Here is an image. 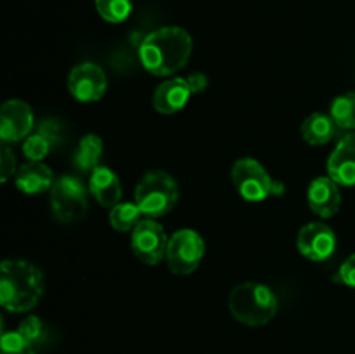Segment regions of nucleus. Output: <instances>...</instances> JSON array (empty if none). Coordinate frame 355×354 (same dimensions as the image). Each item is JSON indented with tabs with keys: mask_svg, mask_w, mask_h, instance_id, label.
<instances>
[{
	"mask_svg": "<svg viewBox=\"0 0 355 354\" xmlns=\"http://www.w3.org/2000/svg\"><path fill=\"white\" fill-rule=\"evenodd\" d=\"M193 52V38L180 26H163L151 31L139 45V59L146 71L170 76L187 65Z\"/></svg>",
	"mask_w": 355,
	"mask_h": 354,
	"instance_id": "1",
	"label": "nucleus"
},
{
	"mask_svg": "<svg viewBox=\"0 0 355 354\" xmlns=\"http://www.w3.org/2000/svg\"><path fill=\"white\" fill-rule=\"evenodd\" d=\"M45 290L44 273L23 259H6L0 266V304L10 312H28Z\"/></svg>",
	"mask_w": 355,
	"mask_h": 354,
	"instance_id": "2",
	"label": "nucleus"
},
{
	"mask_svg": "<svg viewBox=\"0 0 355 354\" xmlns=\"http://www.w3.org/2000/svg\"><path fill=\"white\" fill-rule=\"evenodd\" d=\"M229 311L246 326H263L277 314V295L270 287L257 281L236 285L229 294Z\"/></svg>",
	"mask_w": 355,
	"mask_h": 354,
	"instance_id": "3",
	"label": "nucleus"
},
{
	"mask_svg": "<svg viewBox=\"0 0 355 354\" xmlns=\"http://www.w3.org/2000/svg\"><path fill=\"white\" fill-rule=\"evenodd\" d=\"M134 201L146 219L165 217L179 201L177 180L163 170L148 172L135 186Z\"/></svg>",
	"mask_w": 355,
	"mask_h": 354,
	"instance_id": "4",
	"label": "nucleus"
},
{
	"mask_svg": "<svg viewBox=\"0 0 355 354\" xmlns=\"http://www.w3.org/2000/svg\"><path fill=\"white\" fill-rule=\"evenodd\" d=\"M231 180L239 196L253 203H259L276 194H283L284 191L283 184L276 183L266 167L255 158L236 160L231 169Z\"/></svg>",
	"mask_w": 355,
	"mask_h": 354,
	"instance_id": "5",
	"label": "nucleus"
},
{
	"mask_svg": "<svg viewBox=\"0 0 355 354\" xmlns=\"http://www.w3.org/2000/svg\"><path fill=\"white\" fill-rule=\"evenodd\" d=\"M52 215L61 224H71L85 217L89 210L87 187L76 176H61L51 189Z\"/></svg>",
	"mask_w": 355,
	"mask_h": 354,
	"instance_id": "6",
	"label": "nucleus"
},
{
	"mask_svg": "<svg viewBox=\"0 0 355 354\" xmlns=\"http://www.w3.org/2000/svg\"><path fill=\"white\" fill-rule=\"evenodd\" d=\"M203 257L205 239L194 229H179L168 238L165 259L173 274L189 276L200 267Z\"/></svg>",
	"mask_w": 355,
	"mask_h": 354,
	"instance_id": "7",
	"label": "nucleus"
},
{
	"mask_svg": "<svg viewBox=\"0 0 355 354\" xmlns=\"http://www.w3.org/2000/svg\"><path fill=\"white\" fill-rule=\"evenodd\" d=\"M168 238L156 219H142L132 231V252L146 266H156L166 257Z\"/></svg>",
	"mask_w": 355,
	"mask_h": 354,
	"instance_id": "8",
	"label": "nucleus"
},
{
	"mask_svg": "<svg viewBox=\"0 0 355 354\" xmlns=\"http://www.w3.org/2000/svg\"><path fill=\"white\" fill-rule=\"evenodd\" d=\"M68 90L80 103H96L107 90V76L96 62L76 65L68 75Z\"/></svg>",
	"mask_w": 355,
	"mask_h": 354,
	"instance_id": "9",
	"label": "nucleus"
},
{
	"mask_svg": "<svg viewBox=\"0 0 355 354\" xmlns=\"http://www.w3.org/2000/svg\"><path fill=\"white\" fill-rule=\"evenodd\" d=\"M35 128V115L28 103L9 99L0 108V139L3 144L24 141Z\"/></svg>",
	"mask_w": 355,
	"mask_h": 354,
	"instance_id": "10",
	"label": "nucleus"
},
{
	"mask_svg": "<svg viewBox=\"0 0 355 354\" xmlns=\"http://www.w3.org/2000/svg\"><path fill=\"white\" fill-rule=\"evenodd\" d=\"M297 246L312 262L328 260L336 250V235L324 222H309L298 231Z\"/></svg>",
	"mask_w": 355,
	"mask_h": 354,
	"instance_id": "11",
	"label": "nucleus"
},
{
	"mask_svg": "<svg viewBox=\"0 0 355 354\" xmlns=\"http://www.w3.org/2000/svg\"><path fill=\"white\" fill-rule=\"evenodd\" d=\"M328 177L338 186H355V132L343 135L328 158Z\"/></svg>",
	"mask_w": 355,
	"mask_h": 354,
	"instance_id": "12",
	"label": "nucleus"
},
{
	"mask_svg": "<svg viewBox=\"0 0 355 354\" xmlns=\"http://www.w3.org/2000/svg\"><path fill=\"white\" fill-rule=\"evenodd\" d=\"M309 208L318 217L329 219L342 207V193L340 186L328 176H319L309 184L307 189Z\"/></svg>",
	"mask_w": 355,
	"mask_h": 354,
	"instance_id": "13",
	"label": "nucleus"
},
{
	"mask_svg": "<svg viewBox=\"0 0 355 354\" xmlns=\"http://www.w3.org/2000/svg\"><path fill=\"white\" fill-rule=\"evenodd\" d=\"M61 142V124L58 120H42L23 141V155L30 162H44L49 153Z\"/></svg>",
	"mask_w": 355,
	"mask_h": 354,
	"instance_id": "14",
	"label": "nucleus"
},
{
	"mask_svg": "<svg viewBox=\"0 0 355 354\" xmlns=\"http://www.w3.org/2000/svg\"><path fill=\"white\" fill-rule=\"evenodd\" d=\"M193 90H191L187 78L172 76L156 87L153 94V108L162 115L179 113L189 103Z\"/></svg>",
	"mask_w": 355,
	"mask_h": 354,
	"instance_id": "15",
	"label": "nucleus"
},
{
	"mask_svg": "<svg viewBox=\"0 0 355 354\" xmlns=\"http://www.w3.org/2000/svg\"><path fill=\"white\" fill-rule=\"evenodd\" d=\"M89 191L97 203L104 208H113L121 201L120 177L110 167L99 165L89 177Z\"/></svg>",
	"mask_w": 355,
	"mask_h": 354,
	"instance_id": "16",
	"label": "nucleus"
},
{
	"mask_svg": "<svg viewBox=\"0 0 355 354\" xmlns=\"http://www.w3.org/2000/svg\"><path fill=\"white\" fill-rule=\"evenodd\" d=\"M14 180H16V187L21 193L33 196V194H42L45 191H51L55 183V177L54 172L45 163L30 162L28 160L26 163H23L17 169Z\"/></svg>",
	"mask_w": 355,
	"mask_h": 354,
	"instance_id": "17",
	"label": "nucleus"
},
{
	"mask_svg": "<svg viewBox=\"0 0 355 354\" xmlns=\"http://www.w3.org/2000/svg\"><path fill=\"white\" fill-rule=\"evenodd\" d=\"M338 132V125L335 124L331 115L312 113L304 120L300 127L302 139L311 146H324L333 141Z\"/></svg>",
	"mask_w": 355,
	"mask_h": 354,
	"instance_id": "18",
	"label": "nucleus"
},
{
	"mask_svg": "<svg viewBox=\"0 0 355 354\" xmlns=\"http://www.w3.org/2000/svg\"><path fill=\"white\" fill-rule=\"evenodd\" d=\"M104 142L97 134H87L80 139L73 155V163L80 172L92 174L101 165Z\"/></svg>",
	"mask_w": 355,
	"mask_h": 354,
	"instance_id": "19",
	"label": "nucleus"
},
{
	"mask_svg": "<svg viewBox=\"0 0 355 354\" xmlns=\"http://www.w3.org/2000/svg\"><path fill=\"white\" fill-rule=\"evenodd\" d=\"M142 217L144 215H142L141 208L135 205V201H120L113 208H110V224L118 233L134 231Z\"/></svg>",
	"mask_w": 355,
	"mask_h": 354,
	"instance_id": "20",
	"label": "nucleus"
},
{
	"mask_svg": "<svg viewBox=\"0 0 355 354\" xmlns=\"http://www.w3.org/2000/svg\"><path fill=\"white\" fill-rule=\"evenodd\" d=\"M329 115L342 130H355V92L336 97L329 108Z\"/></svg>",
	"mask_w": 355,
	"mask_h": 354,
	"instance_id": "21",
	"label": "nucleus"
},
{
	"mask_svg": "<svg viewBox=\"0 0 355 354\" xmlns=\"http://www.w3.org/2000/svg\"><path fill=\"white\" fill-rule=\"evenodd\" d=\"M132 0H96L97 14L111 24H120L128 19L132 12Z\"/></svg>",
	"mask_w": 355,
	"mask_h": 354,
	"instance_id": "22",
	"label": "nucleus"
},
{
	"mask_svg": "<svg viewBox=\"0 0 355 354\" xmlns=\"http://www.w3.org/2000/svg\"><path fill=\"white\" fill-rule=\"evenodd\" d=\"M0 354H35V346L23 339L19 332H3L0 339Z\"/></svg>",
	"mask_w": 355,
	"mask_h": 354,
	"instance_id": "23",
	"label": "nucleus"
},
{
	"mask_svg": "<svg viewBox=\"0 0 355 354\" xmlns=\"http://www.w3.org/2000/svg\"><path fill=\"white\" fill-rule=\"evenodd\" d=\"M17 332L23 335V339H26L31 346H38V344L44 340L45 330H44V323L38 316H26L23 321L19 323L17 326Z\"/></svg>",
	"mask_w": 355,
	"mask_h": 354,
	"instance_id": "24",
	"label": "nucleus"
},
{
	"mask_svg": "<svg viewBox=\"0 0 355 354\" xmlns=\"http://www.w3.org/2000/svg\"><path fill=\"white\" fill-rule=\"evenodd\" d=\"M16 155L9 146L3 144L2 151H0V180L7 183L10 177L16 176Z\"/></svg>",
	"mask_w": 355,
	"mask_h": 354,
	"instance_id": "25",
	"label": "nucleus"
},
{
	"mask_svg": "<svg viewBox=\"0 0 355 354\" xmlns=\"http://www.w3.org/2000/svg\"><path fill=\"white\" fill-rule=\"evenodd\" d=\"M338 278L343 285L355 288V253L347 257V260H343L338 269Z\"/></svg>",
	"mask_w": 355,
	"mask_h": 354,
	"instance_id": "26",
	"label": "nucleus"
},
{
	"mask_svg": "<svg viewBox=\"0 0 355 354\" xmlns=\"http://www.w3.org/2000/svg\"><path fill=\"white\" fill-rule=\"evenodd\" d=\"M187 82H189L193 94H200L208 87V76L203 73H193V75L187 76Z\"/></svg>",
	"mask_w": 355,
	"mask_h": 354,
	"instance_id": "27",
	"label": "nucleus"
}]
</instances>
